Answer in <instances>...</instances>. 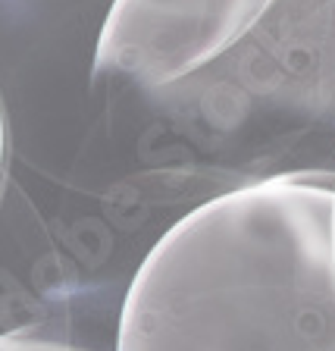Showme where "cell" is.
I'll list each match as a JSON object with an SVG mask.
<instances>
[{
  "label": "cell",
  "instance_id": "cell-3",
  "mask_svg": "<svg viewBox=\"0 0 335 351\" xmlns=\"http://www.w3.org/2000/svg\"><path fill=\"white\" fill-rule=\"evenodd\" d=\"M273 0H113L95 51L101 82L141 95L201 73L254 29Z\"/></svg>",
  "mask_w": 335,
  "mask_h": 351
},
{
  "label": "cell",
  "instance_id": "cell-2",
  "mask_svg": "<svg viewBox=\"0 0 335 351\" xmlns=\"http://www.w3.org/2000/svg\"><path fill=\"white\" fill-rule=\"evenodd\" d=\"M145 97L213 135L335 129V0H273L229 53Z\"/></svg>",
  "mask_w": 335,
  "mask_h": 351
},
{
  "label": "cell",
  "instance_id": "cell-6",
  "mask_svg": "<svg viewBox=\"0 0 335 351\" xmlns=\"http://www.w3.org/2000/svg\"><path fill=\"white\" fill-rule=\"evenodd\" d=\"M332 185H335V179H332Z\"/></svg>",
  "mask_w": 335,
  "mask_h": 351
},
{
  "label": "cell",
  "instance_id": "cell-4",
  "mask_svg": "<svg viewBox=\"0 0 335 351\" xmlns=\"http://www.w3.org/2000/svg\"><path fill=\"white\" fill-rule=\"evenodd\" d=\"M3 167H7V119H3V104H0V182H3Z\"/></svg>",
  "mask_w": 335,
  "mask_h": 351
},
{
  "label": "cell",
  "instance_id": "cell-1",
  "mask_svg": "<svg viewBox=\"0 0 335 351\" xmlns=\"http://www.w3.org/2000/svg\"><path fill=\"white\" fill-rule=\"evenodd\" d=\"M332 179L276 176L182 217L132 279L116 351H335Z\"/></svg>",
  "mask_w": 335,
  "mask_h": 351
},
{
  "label": "cell",
  "instance_id": "cell-5",
  "mask_svg": "<svg viewBox=\"0 0 335 351\" xmlns=\"http://www.w3.org/2000/svg\"><path fill=\"white\" fill-rule=\"evenodd\" d=\"M329 254H332V270H335V185H332V201H329Z\"/></svg>",
  "mask_w": 335,
  "mask_h": 351
}]
</instances>
